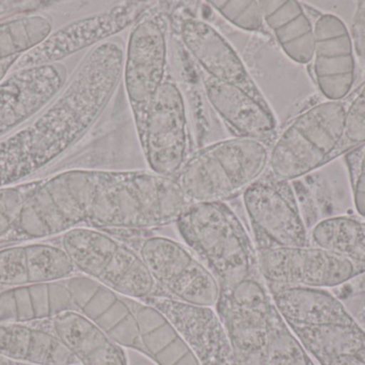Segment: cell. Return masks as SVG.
<instances>
[{"mask_svg": "<svg viewBox=\"0 0 365 365\" xmlns=\"http://www.w3.org/2000/svg\"><path fill=\"white\" fill-rule=\"evenodd\" d=\"M356 211L365 220V144L344 154Z\"/></svg>", "mask_w": 365, "mask_h": 365, "instance_id": "28", "label": "cell"}, {"mask_svg": "<svg viewBox=\"0 0 365 365\" xmlns=\"http://www.w3.org/2000/svg\"><path fill=\"white\" fill-rule=\"evenodd\" d=\"M212 8L220 13L233 25L247 30L259 31L264 24L262 1H208Z\"/></svg>", "mask_w": 365, "mask_h": 365, "instance_id": "26", "label": "cell"}, {"mask_svg": "<svg viewBox=\"0 0 365 365\" xmlns=\"http://www.w3.org/2000/svg\"><path fill=\"white\" fill-rule=\"evenodd\" d=\"M171 25H175L178 40L200 74L237 86L255 98L266 100L240 54L215 26L190 14L181 15Z\"/></svg>", "mask_w": 365, "mask_h": 365, "instance_id": "12", "label": "cell"}, {"mask_svg": "<svg viewBox=\"0 0 365 365\" xmlns=\"http://www.w3.org/2000/svg\"><path fill=\"white\" fill-rule=\"evenodd\" d=\"M269 146L230 137L192 150L175 178L189 203H227L267 171Z\"/></svg>", "mask_w": 365, "mask_h": 365, "instance_id": "3", "label": "cell"}, {"mask_svg": "<svg viewBox=\"0 0 365 365\" xmlns=\"http://www.w3.org/2000/svg\"><path fill=\"white\" fill-rule=\"evenodd\" d=\"M175 225L187 248L216 278L220 291L263 280L253 238L229 204H190Z\"/></svg>", "mask_w": 365, "mask_h": 365, "instance_id": "2", "label": "cell"}, {"mask_svg": "<svg viewBox=\"0 0 365 365\" xmlns=\"http://www.w3.org/2000/svg\"><path fill=\"white\" fill-rule=\"evenodd\" d=\"M132 246L165 297L192 306L215 308L220 287L190 249L152 231H109Z\"/></svg>", "mask_w": 365, "mask_h": 365, "instance_id": "6", "label": "cell"}, {"mask_svg": "<svg viewBox=\"0 0 365 365\" xmlns=\"http://www.w3.org/2000/svg\"><path fill=\"white\" fill-rule=\"evenodd\" d=\"M138 316L143 355L158 365H200L175 326L160 311L139 300Z\"/></svg>", "mask_w": 365, "mask_h": 365, "instance_id": "22", "label": "cell"}, {"mask_svg": "<svg viewBox=\"0 0 365 365\" xmlns=\"http://www.w3.org/2000/svg\"><path fill=\"white\" fill-rule=\"evenodd\" d=\"M53 34V21L44 14H26L0 24V61L19 58Z\"/></svg>", "mask_w": 365, "mask_h": 365, "instance_id": "24", "label": "cell"}, {"mask_svg": "<svg viewBox=\"0 0 365 365\" xmlns=\"http://www.w3.org/2000/svg\"><path fill=\"white\" fill-rule=\"evenodd\" d=\"M143 301L170 321L200 365H240L229 334L214 309L184 304L165 296H153Z\"/></svg>", "mask_w": 365, "mask_h": 365, "instance_id": "14", "label": "cell"}, {"mask_svg": "<svg viewBox=\"0 0 365 365\" xmlns=\"http://www.w3.org/2000/svg\"><path fill=\"white\" fill-rule=\"evenodd\" d=\"M66 79L63 64L11 73L0 83V135L48 104L63 89Z\"/></svg>", "mask_w": 365, "mask_h": 365, "instance_id": "16", "label": "cell"}, {"mask_svg": "<svg viewBox=\"0 0 365 365\" xmlns=\"http://www.w3.org/2000/svg\"><path fill=\"white\" fill-rule=\"evenodd\" d=\"M0 365H21L15 364V362L10 361V360L6 359V358L0 357Z\"/></svg>", "mask_w": 365, "mask_h": 365, "instance_id": "32", "label": "cell"}, {"mask_svg": "<svg viewBox=\"0 0 365 365\" xmlns=\"http://www.w3.org/2000/svg\"><path fill=\"white\" fill-rule=\"evenodd\" d=\"M66 251L48 244H27L0 250V287L17 289L57 282L74 276Z\"/></svg>", "mask_w": 365, "mask_h": 365, "instance_id": "17", "label": "cell"}, {"mask_svg": "<svg viewBox=\"0 0 365 365\" xmlns=\"http://www.w3.org/2000/svg\"><path fill=\"white\" fill-rule=\"evenodd\" d=\"M344 102V130L334 160L365 144V81Z\"/></svg>", "mask_w": 365, "mask_h": 365, "instance_id": "25", "label": "cell"}, {"mask_svg": "<svg viewBox=\"0 0 365 365\" xmlns=\"http://www.w3.org/2000/svg\"><path fill=\"white\" fill-rule=\"evenodd\" d=\"M0 357L21 365H78L51 329L0 321Z\"/></svg>", "mask_w": 365, "mask_h": 365, "instance_id": "19", "label": "cell"}, {"mask_svg": "<svg viewBox=\"0 0 365 365\" xmlns=\"http://www.w3.org/2000/svg\"><path fill=\"white\" fill-rule=\"evenodd\" d=\"M344 116V101L327 100L296 116L270 146L268 171L293 182L331 162L342 139Z\"/></svg>", "mask_w": 365, "mask_h": 365, "instance_id": "4", "label": "cell"}, {"mask_svg": "<svg viewBox=\"0 0 365 365\" xmlns=\"http://www.w3.org/2000/svg\"><path fill=\"white\" fill-rule=\"evenodd\" d=\"M49 321L78 365H128L124 347L81 313L64 312Z\"/></svg>", "mask_w": 365, "mask_h": 365, "instance_id": "20", "label": "cell"}, {"mask_svg": "<svg viewBox=\"0 0 365 365\" xmlns=\"http://www.w3.org/2000/svg\"><path fill=\"white\" fill-rule=\"evenodd\" d=\"M240 365H317L289 329L263 280L222 293L215 306Z\"/></svg>", "mask_w": 365, "mask_h": 365, "instance_id": "1", "label": "cell"}, {"mask_svg": "<svg viewBox=\"0 0 365 365\" xmlns=\"http://www.w3.org/2000/svg\"><path fill=\"white\" fill-rule=\"evenodd\" d=\"M38 181L0 188V238L16 226L25 201Z\"/></svg>", "mask_w": 365, "mask_h": 365, "instance_id": "27", "label": "cell"}, {"mask_svg": "<svg viewBox=\"0 0 365 365\" xmlns=\"http://www.w3.org/2000/svg\"><path fill=\"white\" fill-rule=\"evenodd\" d=\"M317 365H365V347L351 355H341L317 362Z\"/></svg>", "mask_w": 365, "mask_h": 365, "instance_id": "30", "label": "cell"}, {"mask_svg": "<svg viewBox=\"0 0 365 365\" xmlns=\"http://www.w3.org/2000/svg\"><path fill=\"white\" fill-rule=\"evenodd\" d=\"M257 256L267 289H336L359 274L351 261L313 244L262 249Z\"/></svg>", "mask_w": 365, "mask_h": 365, "instance_id": "11", "label": "cell"}, {"mask_svg": "<svg viewBox=\"0 0 365 365\" xmlns=\"http://www.w3.org/2000/svg\"><path fill=\"white\" fill-rule=\"evenodd\" d=\"M267 289L287 326L317 327L357 323L344 302L328 289L304 287Z\"/></svg>", "mask_w": 365, "mask_h": 365, "instance_id": "18", "label": "cell"}, {"mask_svg": "<svg viewBox=\"0 0 365 365\" xmlns=\"http://www.w3.org/2000/svg\"><path fill=\"white\" fill-rule=\"evenodd\" d=\"M314 53L311 74L327 101H344L356 81L353 40L343 19L331 13L314 19Z\"/></svg>", "mask_w": 365, "mask_h": 365, "instance_id": "13", "label": "cell"}, {"mask_svg": "<svg viewBox=\"0 0 365 365\" xmlns=\"http://www.w3.org/2000/svg\"><path fill=\"white\" fill-rule=\"evenodd\" d=\"M257 250L311 244L310 234L293 184L269 171L242 195Z\"/></svg>", "mask_w": 365, "mask_h": 365, "instance_id": "8", "label": "cell"}, {"mask_svg": "<svg viewBox=\"0 0 365 365\" xmlns=\"http://www.w3.org/2000/svg\"><path fill=\"white\" fill-rule=\"evenodd\" d=\"M61 244L76 271L115 293L138 300L164 296L138 253L110 234L78 227L62 235Z\"/></svg>", "mask_w": 365, "mask_h": 365, "instance_id": "5", "label": "cell"}, {"mask_svg": "<svg viewBox=\"0 0 365 365\" xmlns=\"http://www.w3.org/2000/svg\"><path fill=\"white\" fill-rule=\"evenodd\" d=\"M264 23L279 46L296 64H310L314 53V23L304 4L294 0L262 1Z\"/></svg>", "mask_w": 365, "mask_h": 365, "instance_id": "21", "label": "cell"}, {"mask_svg": "<svg viewBox=\"0 0 365 365\" xmlns=\"http://www.w3.org/2000/svg\"><path fill=\"white\" fill-rule=\"evenodd\" d=\"M200 77L208 105L234 137L272 145L279 124L267 100H259L237 86L220 83L205 75Z\"/></svg>", "mask_w": 365, "mask_h": 365, "instance_id": "15", "label": "cell"}, {"mask_svg": "<svg viewBox=\"0 0 365 365\" xmlns=\"http://www.w3.org/2000/svg\"><path fill=\"white\" fill-rule=\"evenodd\" d=\"M53 4L51 1H0V15L31 14Z\"/></svg>", "mask_w": 365, "mask_h": 365, "instance_id": "29", "label": "cell"}, {"mask_svg": "<svg viewBox=\"0 0 365 365\" xmlns=\"http://www.w3.org/2000/svg\"><path fill=\"white\" fill-rule=\"evenodd\" d=\"M155 2L130 28L124 51L123 76L126 98L134 118L137 136L145 126L150 107L168 76V6Z\"/></svg>", "mask_w": 365, "mask_h": 365, "instance_id": "7", "label": "cell"}, {"mask_svg": "<svg viewBox=\"0 0 365 365\" xmlns=\"http://www.w3.org/2000/svg\"><path fill=\"white\" fill-rule=\"evenodd\" d=\"M313 246L330 251L356 267L365 268V220L349 216H329L311 229Z\"/></svg>", "mask_w": 365, "mask_h": 365, "instance_id": "23", "label": "cell"}, {"mask_svg": "<svg viewBox=\"0 0 365 365\" xmlns=\"http://www.w3.org/2000/svg\"><path fill=\"white\" fill-rule=\"evenodd\" d=\"M156 1L130 0L103 12L81 17L53 32L42 44L21 56L14 71L60 64L61 60L86 49H93L132 28Z\"/></svg>", "mask_w": 365, "mask_h": 365, "instance_id": "10", "label": "cell"}, {"mask_svg": "<svg viewBox=\"0 0 365 365\" xmlns=\"http://www.w3.org/2000/svg\"><path fill=\"white\" fill-rule=\"evenodd\" d=\"M17 59H19V58H12V59L0 61V83L6 79V73H8L9 71L12 70L13 66H14Z\"/></svg>", "mask_w": 365, "mask_h": 365, "instance_id": "31", "label": "cell"}, {"mask_svg": "<svg viewBox=\"0 0 365 365\" xmlns=\"http://www.w3.org/2000/svg\"><path fill=\"white\" fill-rule=\"evenodd\" d=\"M190 137L186 101L169 73L138 135L150 171L175 179L192 152Z\"/></svg>", "mask_w": 365, "mask_h": 365, "instance_id": "9", "label": "cell"}]
</instances>
